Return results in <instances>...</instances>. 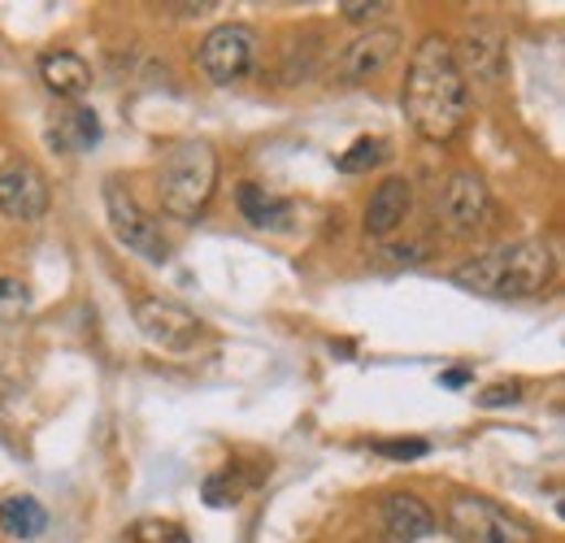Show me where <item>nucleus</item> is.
<instances>
[{
	"label": "nucleus",
	"instance_id": "f257e3e1",
	"mask_svg": "<svg viewBox=\"0 0 565 543\" xmlns=\"http://www.w3.org/2000/svg\"><path fill=\"white\" fill-rule=\"evenodd\" d=\"M405 118L430 143H448L470 123V83L457 70V53L444 35H426L405 74Z\"/></svg>",
	"mask_w": 565,
	"mask_h": 543
},
{
	"label": "nucleus",
	"instance_id": "f03ea898",
	"mask_svg": "<svg viewBox=\"0 0 565 543\" xmlns=\"http://www.w3.org/2000/svg\"><path fill=\"white\" fill-rule=\"evenodd\" d=\"M553 278V253L540 239H518L504 244L495 253H483L466 266L452 270V283L466 291H483V296H540Z\"/></svg>",
	"mask_w": 565,
	"mask_h": 543
},
{
	"label": "nucleus",
	"instance_id": "7ed1b4c3",
	"mask_svg": "<svg viewBox=\"0 0 565 543\" xmlns=\"http://www.w3.org/2000/svg\"><path fill=\"white\" fill-rule=\"evenodd\" d=\"M217 183V152L205 139H183L166 152L161 170H157V196L161 209L179 222H196L205 213Z\"/></svg>",
	"mask_w": 565,
	"mask_h": 543
},
{
	"label": "nucleus",
	"instance_id": "20e7f679",
	"mask_svg": "<svg viewBox=\"0 0 565 543\" xmlns=\"http://www.w3.org/2000/svg\"><path fill=\"white\" fill-rule=\"evenodd\" d=\"M444 526L457 543H535V531L483 496H452Z\"/></svg>",
	"mask_w": 565,
	"mask_h": 543
},
{
	"label": "nucleus",
	"instance_id": "39448f33",
	"mask_svg": "<svg viewBox=\"0 0 565 543\" xmlns=\"http://www.w3.org/2000/svg\"><path fill=\"white\" fill-rule=\"evenodd\" d=\"M257 49H262V40H257L253 26H244V22H222V26H213L210 35L201 40L196 62H201V70L210 74L217 87H231V83H239V78L253 74Z\"/></svg>",
	"mask_w": 565,
	"mask_h": 543
},
{
	"label": "nucleus",
	"instance_id": "423d86ee",
	"mask_svg": "<svg viewBox=\"0 0 565 543\" xmlns=\"http://www.w3.org/2000/svg\"><path fill=\"white\" fill-rule=\"evenodd\" d=\"M105 213H109V231L122 248L140 253L143 262H170V239L157 231V222L143 213L136 196L118 179L105 183Z\"/></svg>",
	"mask_w": 565,
	"mask_h": 543
},
{
	"label": "nucleus",
	"instance_id": "0eeeda50",
	"mask_svg": "<svg viewBox=\"0 0 565 543\" xmlns=\"http://www.w3.org/2000/svg\"><path fill=\"white\" fill-rule=\"evenodd\" d=\"M136 327H140L143 340L161 348V352H188L205 336V322L192 309L174 305V300H140L136 305Z\"/></svg>",
	"mask_w": 565,
	"mask_h": 543
},
{
	"label": "nucleus",
	"instance_id": "6e6552de",
	"mask_svg": "<svg viewBox=\"0 0 565 543\" xmlns=\"http://www.w3.org/2000/svg\"><path fill=\"white\" fill-rule=\"evenodd\" d=\"M439 222L448 235H475L488 222V188L475 170H452L439 192Z\"/></svg>",
	"mask_w": 565,
	"mask_h": 543
},
{
	"label": "nucleus",
	"instance_id": "1a4fd4ad",
	"mask_svg": "<svg viewBox=\"0 0 565 543\" xmlns=\"http://www.w3.org/2000/svg\"><path fill=\"white\" fill-rule=\"evenodd\" d=\"M0 213L13 222H40L49 213V179L31 161L0 166Z\"/></svg>",
	"mask_w": 565,
	"mask_h": 543
},
{
	"label": "nucleus",
	"instance_id": "9d476101",
	"mask_svg": "<svg viewBox=\"0 0 565 543\" xmlns=\"http://www.w3.org/2000/svg\"><path fill=\"white\" fill-rule=\"evenodd\" d=\"M396 53H401V31L374 26V31L356 35L353 44L340 53V78L344 83H365V78H374V74H383L392 66Z\"/></svg>",
	"mask_w": 565,
	"mask_h": 543
},
{
	"label": "nucleus",
	"instance_id": "9b49d317",
	"mask_svg": "<svg viewBox=\"0 0 565 543\" xmlns=\"http://www.w3.org/2000/svg\"><path fill=\"white\" fill-rule=\"evenodd\" d=\"M409 204H414L409 179H401V174L383 179V183L374 188L370 204H365V235H374V239L396 235V231L405 226V217H409Z\"/></svg>",
	"mask_w": 565,
	"mask_h": 543
},
{
	"label": "nucleus",
	"instance_id": "f8f14e48",
	"mask_svg": "<svg viewBox=\"0 0 565 543\" xmlns=\"http://www.w3.org/2000/svg\"><path fill=\"white\" fill-rule=\"evenodd\" d=\"M457 53V49H452ZM461 78H479V83H500L504 74V44L492 26H470L466 40H461V57H457Z\"/></svg>",
	"mask_w": 565,
	"mask_h": 543
},
{
	"label": "nucleus",
	"instance_id": "ddd939ff",
	"mask_svg": "<svg viewBox=\"0 0 565 543\" xmlns=\"http://www.w3.org/2000/svg\"><path fill=\"white\" fill-rule=\"evenodd\" d=\"M383 526L396 543H423L426 535H435V513L418 496L396 491V496L383 500Z\"/></svg>",
	"mask_w": 565,
	"mask_h": 543
},
{
	"label": "nucleus",
	"instance_id": "4468645a",
	"mask_svg": "<svg viewBox=\"0 0 565 543\" xmlns=\"http://www.w3.org/2000/svg\"><path fill=\"white\" fill-rule=\"evenodd\" d=\"M235 201H239V213H244L253 226H262V231H287V226H291V201L270 196L262 183H239Z\"/></svg>",
	"mask_w": 565,
	"mask_h": 543
},
{
	"label": "nucleus",
	"instance_id": "2eb2a0df",
	"mask_svg": "<svg viewBox=\"0 0 565 543\" xmlns=\"http://www.w3.org/2000/svg\"><path fill=\"white\" fill-rule=\"evenodd\" d=\"M40 78H44V87L53 92V96H83L87 92V83H92V70L83 57H74V53H49V57H40Z\"/></svg>",
	"mask_w": 565,
	"mask_h": 543
},
{
	"label": "nucleus",
	"instance_id": "dca6fc26",
	"mask_svg": "<svg viewBox=\"0 0 565 543\" xmlns=\"http://www.w3.org/2000/svg\"><path fill=\"white\" fill-rule=\"evenodd\" d=\"M44 526H49V513H44L40 500H31V496H9V500H0V531H4L9 540H40Z\"/></svg>",
	"mask_w": 565,
	"mask_h": 543
},
{
	"label": "nucleus",
	"instance_id": "f3484780",
	"mask_svg": "<svg viewBox=\"0 0 565 543\" xmlns=\"http://www.w3.org/2000/svg\"><path fill=\"white\" fill-rule=\"evenodd\" d=\"M96 139H100V123H96L92 109H71L62 118V127L53 131V143L57 148H71V152H87Z\"/></svg>",
	"mask_w": 565,
	"mask_h": 543
},
{
	"label": "nucleus",
	"instance_id": "a211bd4d",
	"mask_svg": "<svg viewBox=\"0 0 565 543\" xmlns=\"http://www.w3.org/2000/svg\"><path fill=\"white\" fill-rule=\"evenodd\" d=\"M383 161H387V143L365 136V139H356L353 148L340 157V170H344V174H365V170H374V166H383Z\"/></svg>",
	"mask_w": 565,
	"mask_h": 543
},
{
	"label": "nucleus",
	"instance_id": "6ab92c4d",
	"mask_svg": "<svg viewBox=\"0 0 565 543\" xmlns=\"http://www.w3.org/2000/svg\"><path fill=\"white\" fill-rule=\"evenodd\" d=\"M235 500H239V482L231 475L205 478V504H210V509H231Z\"/></svg>",
	"mask_w": 565,
	"mask_h": 543
},
{
	"label": "nucleus",
	"instance_id": "aec40b11",
	"mask_svg": "<svg viewBox=\"0 0 565 543\" xmlns=\"http://www.w3.org/2000/svg\"><path fill=\"white\" fill-rule=\"evenodd\" d=\"M26 305H31L26 287L18 278H4L0 274V318H18V313H26Z\"/></svg>",
	"mask_w": 565,
	"mask_h": 543
},
{
	"label": "nucleus",
	"instance_id": "412c9836",
	"mask_svg": "<svg viewBox=\"0 0 565 543\" xmlns=\"http://www.w3.org/2000/svg\"><path fill=\"white\" fill-rule=\"evenodd\" d=\"M136 543H188V535H183V526H174V522L148 518V522L136 526Z\"/></svg>",
	"mask_w": 565,
	"mask_h": 543
},
{
	"label": "nucleus",
	"instance_id": "4be33fe9",
	"mask_svg": "<svg viewBox=\"0 0 565 543\" xmlns=\"http://www.w3.org/2000/svg\"><path fill=\"white\" fill-rule=\"evenodd\" d=\"M374 453L392 457V461H414V457H426V444L423 439H379Z\"/></svg>",
	"mask_w": 565,
	"mask_h": 543
},
{
	"label": "nucleus",
	"instance_id": "5701e85b",
	"mask_svg": "<svg viewBox=\"0 0 565 543\" xmlns=\"http://www.w3.org/2000/svg\"><path fill=\"white\" fill-rule=\"evenodd\" d=\"M518 401H522V383H492V387L479 396L483 408H504V405H518Z\"/></svg>",
	"mask_w": 565,
	"mask_h": 543
},
{
	"label": "nucleus",
	"instance_id": "b1692460",
	"mask_svg": "<svg viewBox=\"0 0 565 543\" xmlns=\"http://www.w3.org/2000/svg\"><path fill=\"white\" fill-rule=\"evenodd\" d=\"M387 9H392V4H383V0H370V4H365V0H344V4H340V13H344L349 22H374V18L387 13Z\"/></svg>",
	"mask_w": 565,
	"mask_h": 543
},
{
	"label": "nucleus",
	"instance_id": "393cba45",
	"mask_svg": "<svg viewBox=\"0 0 565 543\" xmlns=\"http://www.w3.org/2000/svg\"><path fill=\"white\" fill-rule=\"evenodd\" d=\"M439 383H444V387H466V383H470V370H448Z\"/></svg>",
	"mask_w": 565,
	"mask_h": 543
}]
</instances>
